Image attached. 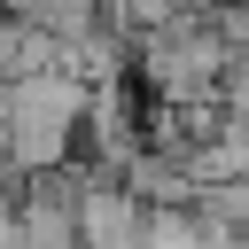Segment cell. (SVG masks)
Segmentation results:
<instances>
[{"label":"cell","instance_id":"cell-1","mask_svg":"<svg viewBox=\"0 0 249 249\" xmlns=\"http://www.w3.org/2000/svg\"><path fill=\"white\" fill-rule=\"evenodd\" d=\"M226 62H233V47L218 39L210 16H171V23H156V31L132 39V70L163 101H218Z\"/></svg>","mask_w":249,"mask_h":249},{"label":"cell","instance_id":"cell-2","mask_svg":"<svg viewBox=\"0 0 249 249\" xmlns=\"http://www.w3.org/2000/svg\"><path fill=\"white\" fill-rule=\"evenodd\" d=\"M140 226H148V202H140L124 179H109V171L86 163V195H78V249H140Z\"/></svg>","mask_w":249,"mask_h":249},{"label":"cell","instance_id":"cell-3","mask_svg":"<svg viewBox=\"0 0 249 249\" xmlns=\"http://www.w3.org/2000/svg\"><path fill=\"white\" fill-rule=\"evenodd\" d=\"M140 202H195V171H187V156H163V148H148L140 140V156L117 171Z\"/></svg>","mask_w":249,"mask_h":249},{"label":"cell","instance_id":"cell-4","mask_svg":"<svg viewBox=\"0 0 249 249\" xmlns=\"http://www.w3.org/2000/svg\"><path fill=\"white\" fill-rule=\"evenodd\" d=\"M23 70H62V39L31 16H0V78H23Z\"/></svg>","mask_w":249,"mask_h":249},{"label":"cell","instance_id":"cell-5","mask_svg":"<svg viewBox=\"0 0 249 249\" xmlns=\"http://www.w3.org/2000/svg\"><path fill=\"white\" fill-rule=\"evenodd\" d=\"M195 218L218 226V233H249V171H241V179H210V187H195Z\"/></svg>","mask_w":249,"mask_h":249},{"label":"cell","instance_id":"cell-6","mask_svg":"<svg viewBox=\"0 0 249 249\" xmlns=\"http://www.w3.org/2000/svg\"><path fill=\"white\" fill-rule=\"evenodd\" d=\"M202 218L195 202H148V226H140V249H202Z\"/></svg>","mask_w":249,"mask_h":249},{"label":"cell","instance_id":"cell-7","mask_svg":"<svg viewBox=\"0 0 249 249\" xmlns=\"http://www.w3.org/2000/svg\"><path fill=\"white\" fill-rule=\"evenodd\" d=\"M171 16H187V0H101V23H117L124 39H140V31L171 23Z\"/></svg>","mask_w":249,"mask_h":249},{"label":"cell","instance_id":"cell-8","mask_svg":"<svg viewBox=\"0 0 249 249\" xmlns=\"http://www.w3.org/2000/svg\"><path fill=\"white\" fill-rule=\"evenodd\" d=\"M218 101H226V109H241V117H249V47H241V54H233V62H226V86H218Z\"/></svg>","mask_w":249,"mask_h":249},{"label":"cell","instance_id":"cell-9","mask_svg":"<svg viewBox=\"0 0 249 249\" xmlns=\"http://www.w3.org/2000/svg\"><path fill=\"white\" fill-rule=\"evenodd\" d=\"M0 124H8V78H0Z\"/></svg>","mask_w":249,"mask_h":249}]
</instances>
